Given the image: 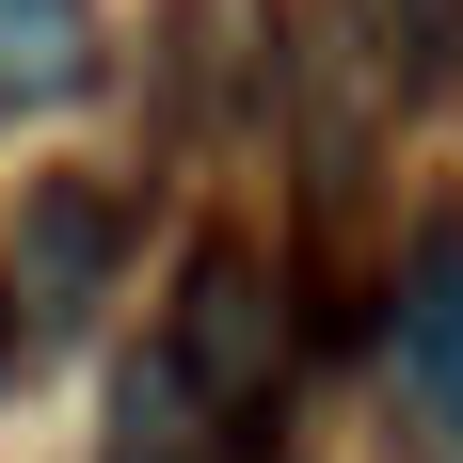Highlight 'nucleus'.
Segmentation results:
<instances>
[{"label": "nucleus", "instance_id": "f257e3e1", "mask_svg": "<svg viewBox=\"0 0 463 463\" xmlns=\"http://www.w3.org/2000/svg\"><path fill=\"white\" fill-rule=\"evenodd\" d=\"M176 383L208 400V431H272V400H288V288H272V256L240 224H208L176 256Z\"/></svg>", "mask_w": 463, "mask_h": 463}, {"label": "nucleus", "instance_id": "f03ea898", "mask_svg": "<svg viewBox=\"0 0 463 463\" xmlns=\"http://www.w3.org/2000/svg\"><path fill=\"white\" fill-rule=\"evenodd\" d=\"M400 400L463 448V224H431L400 256Z\"/></svg>", "mask_w": 463, "mask_h": 463}, {"label": "nucleus", "instance_id": "7ed1b4c3", "mask_svg": "<svg viewBox=\"0 0 463 463\" xmlns=\"http://www.w3.org/2000/svg\"><path fill=\"white\" fill-rule=\"evenodd\" d=\"M112 256H128V208L80 192V176H48L33 192V256H16V304H33V320H80L96 288H112Z\"/></svg>", "mask_w": 463, "mask_h": 463}, {"label": "nucleus", "instance_id": "20e7f679", "mask_svg": "<svg viewBox=\"0 0 463 463\" xmlns=\"http://www.w3.org/2000/svg\"><path fill=\"white\" fill-rule=\"evenodd\" d=\"M80 80H96V16L80 0H0V112H48Z\"/></svg>", "mask_w": 463, "mask_h": 463}, {"label": "nucleus", "instance_id": "39448f33", "mask_svg": "<svg viewBox=\"0 0 463 463\" xmlns=\"http://www.w3.org/2000/svg\"><path fill=\"white\" fill-rule=\"evenodd\" d=\"M383 16H400V64H448L463 48V0H383Z\"/></svg>", "mask_w": 463, "mask_h": 463}, {"label": "nucleus", "instance_id": "423d86ee", "mask_svg": "<svg viewBox=\"0 0 463 463\" xmlns=\"http://www.w3.org/2000/svg\"><path fill=\"white\" fill-rule=\"evenodd\" d=\"M0 352H16V272H0Z\"/></svg>", "mask_w": 463, "mask_h": 463}]
</instances>
